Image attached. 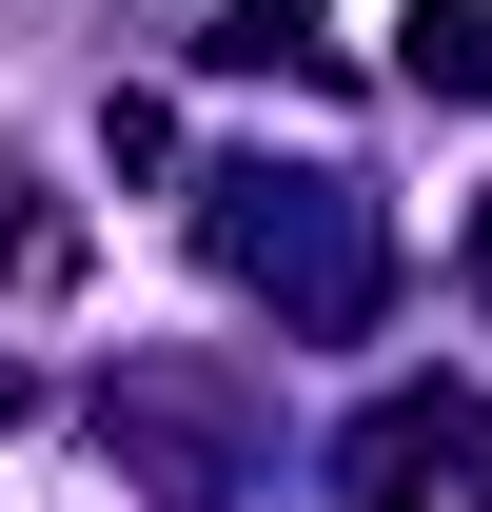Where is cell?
Wrapping results in <instances>:
<instances>
[{"label":"cell","mask_w":492,"mask_h":512,"mask_svg":"<svg viewBox=\"0 0 492 512\" xmlns=\"http://www.w3.org/2000/svg\"><path fill=\"white\" fill-rule=\"evenodd\" d=\"M0 414H20V375H0Z\"/></svg>","instance_id":"obj_6"},{"label":"cell","mask_w":492,"mask_h":512,"mask_svg":"<svg viewBox=\"0 0 492 512\" xmlns=\"http://www.w3.org/2000/svg\"><path fill=\"white\" fill-rule=\"evenodd\" d=\"M217 256L276 276L296 316H355V296H374V217L335 178H217Z\"/></svg>","instance_id":"obj_1"},{"label":"cell","mask_w":492,"mask_h":512,"mask_svg":"<svg viewBox=\"0 0 492 512\" xmlns=\"http://www.w3.org/2000/svg\"><path fill=\"white\" fill-rule=\"evenodd\" d=\"M473 394H394V414H374V434H355V493L374 512H414V493H453V473H473Z\"/></svg>","instance_id":"obj_2"},{"label":"cell","mask_w":492,"mask_h":512,"mask_svg":"<svg viewBox=\"0 0 492 512\" xmlns=\"http://www.w3.org/2000/svg\"><path fill=\"white\" fill-rule=\"evenodd\" d=\"M394 79L414 99H492V0H414L394 20Z\"/></svg>","instance_id":"obj_3"},{"label":"cell","mask_w":492,"mask_h":512,"mask_svg":"<svg viewBox=\"0 0 492 512\" xmlns=\"http://www.w3.org/2000/svg\"><path fill=\"white\" fill-rule=\"evenodd\" d=\"M473 296H492V217H473Z\"/></svg>","instance_id":"obj_5"},{"label":"cell","mask_w":492,"mask_h":512,"mask_svg":"<svg viewBox=\"0 0 492 512\" xmlns=\"http://www.w3.org/2000/svg\"><path fill=\"white\" fill-rule=\"evenodd\" d=\"M0 276H20V296H40V276H79V217H40V178H20V158H0Z\"/></svg>","instance_id":"obj_4"}]
</instances>
